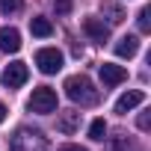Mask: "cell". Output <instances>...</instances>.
I'll return each instance as SVG.
<instances>
[{"instance_id": "18", "label": "cell", "mask_w": 151, "mask_h": 151, "mask_svg": "<svg viewBox=\"0 0 151 151\" xmlns=\"http://www.w3.org/2000/svg\"><path fill=\"white\" fill-rule=\"evenodd\" d=\"M71 0H53V9H56V15H68L71 12Z\"/></svg>"}, {"instance_id": "3", "label": "cell", "mask_w": 151, "mask_h": 151, "mask_svg": "<svg viewBox=\"0 0 151 151\" xmlns=\"http://www.w3.org/2000/svg\"><path fill=\"white\" fill-rule=\"evenodd\" d=\"M27 107H30V113H42V116L45 113H53L56 110V92L50 86H39V89H33Z\"/></svg>"}, {"instance_id": "7", "label": "cell", "mask_w": 151, "mask_h": 151, "mask_svg": "<svg viewBox=\"0 0 151 151\" xmlns=\"http://www.w3.org/2000/svg\"><path fill=\"white\" fill-rule=\"evenodd\" d=\"M83 30H86V36H89L92 42H98V45L110 42V27H107L101 18H86V21H83Z\"/></svg>"}, {"instance_id": "19", "label": "cell", "mask_w": 151, "mask_h": 151, "mask_svg": "<svg viewBox=\"0 0 151 151\" xmlns=\"http://www.w3.org/2000/svg\"><path fill=\"white\" fill-rule=\"evenodd\" d=\"M136 124H139V130H148V124H151V119H148V113H142Z\"/></svg>"}, {"instance_id": "9", "label": "cell", "mask_w": 151, "mask_h": 151, "mask_svg": "<svg viewBox=\"0 0 151 151\" xmlns=\"http://www.w3.org/2000/svg\"><path fill=\"white\" fill-rule=\"evenodd\" d=\"M77 127H80V113H77V110H65V113L56 119V130L65 133V136H71Z\"/></svg>"}, {"instance_id": "21", "label": "cell", "mask_w": 151, "mask_h": 151, "mask_svg": "<svg viewBox=\"0 0 151 151\" xmlns=\"http://www.w3.org/2000/svg\"><path fill=\"white\" fill-rule=\"evenodd\" d=\"M3 119H6V107L0 104V124H3Z\"/></svg>"}, {"instance_id": "11", "label": "cell", "mask_w": 151, "mask_h": 151, "mask_svg": "<svg viewBox=\"0 0 151 151\" xmlns=\"http://www.w3.org/2000/svg\"><path fill=\"white\" fill-rule=\"evenodd\" d=\"M136 50H139V39L136 36H122L119 45H116V56H122V59L136 56Z\"/></svg>"}, {"instance_id": "8", "label": "cell", "mask_w": 151, "mask_h": 151, "mask_svg": "<svg viewBox=\"0 0 151 151\" xmlns=\"http://www.w3.org/2000/svg\"><path fill=\"white\" fill-rule=\"evenodd\" d=\"M145 101V92H139V89H130V92H124L119 101H116V113L119 116H124V113H130L133 107H139Z\"/></svg>"}, {"instance_id": "12", "label": "cell", "mask_w": 151, "mask_h": 151, "mask_svg": "<svg viewBox=\"0 0 151 151\" xmlns=\"http://www.w3.org/2000/svg\"><path fill=\"white\" fill-rule=\"evenodd\" d=\"M101 12H104V18H107L110 24H122V21H124V9H122L119 3H113V0H104V3H101Z\"/></svg>"}, {"instance_id": "10", "label": "cell", "mask_w": 151, "mask_h": 151, "mask_svg": "<svg viewBox=\"0 0 151 151\" xmlns=\"http://www.w3.org/2000/svg\"><path fill=\"white\" fill-rule=\"evenodd\" d=\"M18 47H21V33L15 27H3V30H0V50L15 53Z\"/></svg>"}, {"instance_id": "14", "label": "cell", "mask_w": 151, "mask_h": 151, "mask_svg": "<svg viewBox=\"0 0 151 151\" xmlns=\"http://www.w3.org/2000/svg\"><path fill=\"white\" fill-rule=\"evenodd\" d=\"M110 151H136V142L127 136H113L110 139Z\"/></svg>"}, {"instance_id": "20", "label": "cell", "mask_w": 151, "mask_h": 151, "mask_svg": "<svg viewBox=\"0 0 151 151\" xmlns=\"http://www.w3.org/2000/svg\"><path fill=\"white\" fill-rule=\"evenodd\" d=\"M59 151H86V148H80V145H62Z\"/></svg>"}, {"instance_id": "6", "label": "cell", "mask_w": 151, "mask_h": 151, "mask_svg": "<svg viewBox=\"0 0 151 151\" xmlns=\"http://www.w3.org/2000/svg\"><path fill=\"white\" fill-rule=\"evenodd\" d=\"M124 80H127V68L113 65V62H104L101 65V83H104V89H113V86H119Z\"/></svg>"}, {"instance_id": "5", "label": "cell", "mask_w": 151, "mask_h": 151, "mask_svg": "<svg viewBox=\"0 0 151 151\" xmlns=\"http://www.w3.org/2000/svg\"><path fill=\"white\" fill-rule=\"evenodd\" d=\"M27 77H30V71H27L24 62H9L6 71H3V86L6 89H18V86L27 83Z\"/></svg>"}, {"instance_id": "2", "label": "cell", "mask_w": 151, "mask_h": 151, "mask_svg": "<svg viewBox=\"0 0 151 151\" xmlns=\"http://www.w3.org/2000/svg\"><path fill=\"white\" fill-rule=\"evenodd\" d=\"M9 151H47V139L42 136V130H33V127H21L12 142H9Z\"/></svg>"}, {"instance_id": "17", "label": "cell", "mask_w": 151, "mask_h": 151, "mask_svg": "<svg viewBox=\"0 0 151 151\" xmlns=\"http://www.w3.org/2000/svg\"><path fill=\"white\" fill-rule=\"evenodd\" d=\"M0 9H3L6 15H15L24 9V0H0Z\"/></svg>"}, {"instance_id": "4", "label": "cell", "mask_w": 151, "mask_h": 151, "mask_svg": "<svg viewBox=\"0 0 151 151\" xmlns=\"http://www.w3.org/2000/svg\"><path fill=\"white\" fill-rule=\"evenodd\" d=\"M36 65H39L42 74H56V71L62 68V53H59L56 47H42V50L36 53Z\"/></svg>"}, {"instance_id": "13", "label": "cell", "mask_w": 151, "mask_h": 151, "mask_svg": "<svg viewBox=\"0 0 151 151\" xmlns=\"http://www.w3.org/2000/svg\"><path fill=\"white\" fill-rule=\"evenodd\" d=\"M30 33H33V36H39V39H47V36H53V24H50L47 18H42V15H39V18H33V21H30Z\"/></svg>"}, {"instance_id": "15", "label": "cell", "mask_w": 151, "mask_h": 151, "mask_svg": "<svg viewBox=\"0 0 151 151\" xmlns=\"http://www.w3.org/2000/svg\"><path fill=\"white\" fill-rule=\"evenodd\" d=\"M104 136H107V122H104V119H95V122L89 124V139L101 142Z\"/></svg>"}, {"instance_id": "1", "label": "cell", "mask_w": 151, "mask_h": 151, "mask_svg": "<svg viewBox=\"0 0 151 151\" xmlns=\"http://www.w3.org/2000/svg\"><path fill=\"white\" fill-rule=\"evenodd\" d=\"M65 95H68L74 104H83V107L98 104V98H101V92L92 86L89 77H83V74H74V77L65 80Z\"/></svg>"}, {"instance_id": "16", "label": "cell", "mask_w": 151, "mask_h": 151, "mask_svg": "<svg viewBox=\"0 0 151 151\" xmlns=\"http://www.w3.org/2000/svg\"><path fill=\"white\" fill-rule=\"evenodd\" d=\"M136 24H139V30H142V33H151V9H148V6H145V9H139Z\"/></svg>"}]
</instances>
